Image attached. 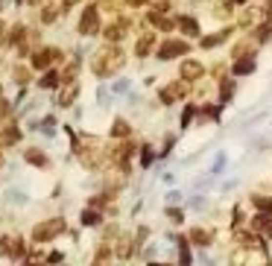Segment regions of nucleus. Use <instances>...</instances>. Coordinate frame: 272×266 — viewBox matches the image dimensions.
Instances as JSON below:
<instances>
[{
    "mask_svg": "<svg viewBox=\"0 0 272 266\" xmlns=\"http://www.w3.org/2000/svg\"><path fill=\"white\" fill-rule=\"evenodd\" d=\"M94 26H97V18H94V12H88V18H82V32L91 29V35H94Z\"/></svg>",
    "mask_w": 272,
    "mask_h": 266,
    "instance_id": "nucleus-1",
    "label": "nucleus"
}]
</instances>
